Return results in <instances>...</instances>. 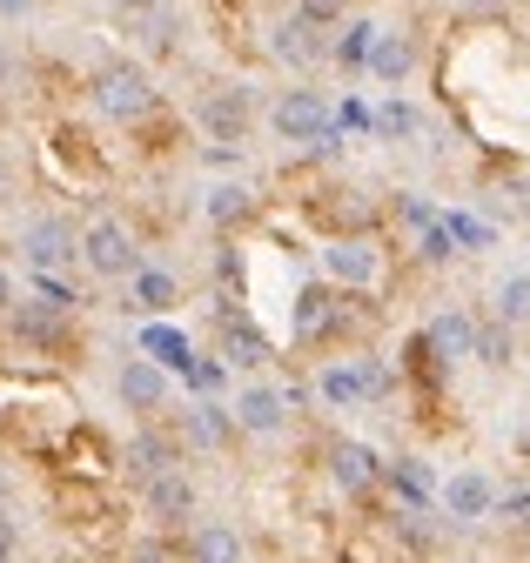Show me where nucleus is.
Wrapping results in <instances>:
<instances>
[{
  "instance_id": "24",
  "label": "nucleus",
  "mask_w": 530,
  "mask_h": 563,
  "mask_svg": "<svg viewBox=\"0 0 530 563\" xmlns=\"http://www.w3.org/2000/svg\"><path fill=\"white\" fill-rule=\"evenodd\" d=\"M142 356L162 363V369H175V363L188 369V335H175V329H148V335H142Z\"/></svg>"
},
{
  "instance_id": "30",
  "label": "nucleus",
  "mask_w": 530,
  "mask_h": 563,
  "mask_svg": "<svg viewBox=\"0 0 530 563\" xmlns=\"http://www.w3.org/2000/svg\"><path fill=\"white\" fill-rule=\"evenodd\" d=\"M41 8V0H0V27H14V21H27Z\"/></svg>"
},
{
  "instance_id": "20",
  "label": "nucleus",
  "mask_w": 530,
  "mask_h": 563,
  "mask_svg": "<svg viewBox=\"0 0 530 563\" xmlns=\"http://www.w3.org/2000/svg\"><path fill=\"white\" fill-rule=\"evenodd\" d=\"M202 208H209V222H216V229H235V222L255 216V188H249V181H216Z\"/></svg>"
},
{
  "instance_id": "14",
  "label": "nucleus",
  "mask_w": 530,
  "mask_h": 563,
  "mask_svg": "<svg viewBox=\"0 0 530 563\" xmlns=\"http://www.w3.org/2000/svg\"><path fill=\"white\" fill-rule=\"evenodd\" d=\"M363 67H369V81H376V88H404V81L417 75V34H404V27L383 34V27H376Z\"/></svg>"
},
{
  "instance_id": "8",
  "label": "nucleus",
  "mask_w": 530,
  "mask_h": 563,
  "mask_svg": "<svg viewBox=\"0 0 530 563\" xmlns=\"http://www.w3.org/2000/svg\"><path fill=\"white\" fill-rule=\"evenodd\" d=\"M383 396V369L363 363V356H329L316 369V402L322 409H369Z\"/></svg>"
},
{
  "instance_id": "3",
  "label": "nucleus",
  "mask_w": 530,
  "mask_h": 563,
  "mask_svg": "<svg viewBox=\"0 0 530 563\" xmlns=\"http://www.w3.org/2000/svg\"><path fill=\"white\" fill-rule=\"evenodd\" d=\"M437 517L443 523H456V530H477V523H490L497 517V504H504V489H497V476L490 470H477V463H456L443 483H437Z\"/></svg>"
},
{
  "instance_id": "21",
  "label": "nucleus",
  "mask_w": 530,
  "mask_h": 563,
  "mask_svg": "<svg viewBox=\"0 0 530 563\" xmlns=\"http://www.w3.org/2000/svg\"><path fill=\"white\" fill-rule=\"evenodd\" d=\"M168 463H181V450H175L168 437H155V430H142L135 450H128V470H135V476H155V470H168Z\"/></svg>"
},
{
  "instance_id": "22",
  "label": "nucleus",
  "mask_w": 530,
  "mask_h": 563,
  "mask_svg": "<svg viewBox=\"0 0 530 563\" xmlns=\"http://www.w3.org/2000/svg\"><path fill=\"white\" fill-rule=\"evenodd\" d=\"M517 329H504V322H477V335H471V356L477 363H490V369H504L510 356H517V342H510Z\"/></svg>"
},
{
  "instance_id": "26",
  "label": "nucleus",
  "mask_w": 530,
  "mask_h": 563,
  "mask_svg": "<svg viewBox=\"0 0 530 563\" xmlns=\"http://www.w3.org/2000/svg\"><path fill=\"white\" fill-rule=\"evenodd\" d=\"M369 41H376V21H350V41H329V54H336V60H350V67H363Z\"/></svg>"
},
{
  "instance_id": "25",
  "label": "nucleus",
  "mask_w": 530,
  "mask_h": 563,
  "mask_svg": "<svg viewBox=\"0 0 530 563\" xmlns=\"http://www.w3.org/2000/svg\"><path fill=\"white\" fill-rule=\"evenodd\" d=\"M417 128H423V114L410 101H383L376 108V134H417Z\"/></svg>"
},
{
  "instance_id": "34",
  "label": "nucleus",
  "mask_w": 530,
  "mask_h": 563,
  "mask_svg": "<svg viewBox=\"0 0 530 563\" xmlns=\"http://www.w3.org/2000/svg\"><path fill=\"white\" fill-rule=\"evenodd\" d=\"M0 517H8V483H0Z\"/></svg>"
},
{
  "instance_id": "18",
  "label": "nucleus",
  "mask_w": 530,
  "mask_h": 563,
  "mask_svg": "<svg viewBox=\"0 0 530 563\" xmlns=\"http://www.w3.org/2000/svg\"><path fill=\"white\" fill-rule=\"evenodd\" d=\"M329 476H336L343 497H363V489H369L383 470H376V456H369L363 443H336V450H329Z\"/></svg>"
},
{
  "instance_id": "23",
  "label": "nucleus",
  "mask_w": 530,
  "mask_h": 563,
  "mask_svg": "<svg viewBox=\"0 0 530 563\" xmlns=\"http://www.w3.org/2000/svg\"><path fill=\"white\" fill-rule=\"evenodd\" d=\"M437 349L443 356H471V335H477V316H463V309H450V316H437Z\"/></svg>"
},
{
  "instance_id": "11",
  "label": "nucleus",
  "mask_w": 530,
  "mask_h": 563,
  "mask_svg": "<svg viewBox=\"0 0 530 563\" xmlns=\"http://www.w3.org/2000/svg\"><path fill=\"white\" fill-rule=\"evenodd\" d=\"M322 275L336 282V289H376L383 282V249L369 235H336L322 249Z\"/></svg>"
},
{
  "instance_id": "10",
  "label": "nucleus",
  "mask_w": 530,
  "mask_h": 563,
  "mask_svg": "<svg viewBox=\"0 0 530 563\" xmlns=\"http://www.w3.org/2000/svg\"><path fill=\"white\" fill-rule=\"evenodd\" d=\"M75 242H81V229L68 216H34L21 229V262L34 275H60V268H75Z\"/></svg>"
},
{
  "instance_id": "17",
  "label": "nucleus",
  "mask_w": 530,
  "mask_h": 563,
  "mask_svg": "<svg viewBox=\"0 0 530 563\" xmlns=\"http://www.w3.org/2000/svg\"><path fill=\"white\" fill-rule=\"evenodd\" d=\"M229 437H235V422H229L222 402H188V409H181V443H195V450H222Z\"/></svg>"
},
{
  "instance_id": "13",
  "label": "nucleus",
  "mask_w": 530,
  "mask_h": 563,
  "mask_svg": "<svg viewBox=\"0 0 530 563\" xmlns=\"http://www.w3.org/2000/svg\"><path fill=\"white\" fill-rule=\"evenodd\" d=\"M8 329H14L21 342H34V349H60V342L75 335V309H54V302H41V296H34V302L21 296V302L8 309Z\"/></svg>"
},
{
  "instance_id": "4",
  "label": "nucleus",
  "mask_w": 530,
  "mask_h": 563,
  "mask_svg": "<svg viewBox=\"0 0 530 563\" xmlns=\"http://www.w3.org/2000/svg\"><path fill=\"white\" fill-rule=\"evenodd\" d=\"M88 101L108 114V121H142L155 108V75L142 60H101L95 81H88Z\"/></svg>"
},
{
  "instance_id": "29",
  "label": "nucleus",
  "mask_w": 530,
  "mask_h": 563,
  "mask_svg": "<svg viewBox=\"0 0 530 563\" xmlns=\"http://www.w3.org/2000/svg\"><path fill=\"white\" fill-rule=\"evenodd\" d=\"M14 302H21V282H14V268H8V262H0V316H8Z\"/></svg>"
},
{
  "instance_id": "28",
  "label": "nucleus",
  "mask_w": 530,
  "mask_h": 563,
  "mask_svg": "<svg viewBox=\"0 0 530 563\" xmlns=\"http://www.w3.org/2000/svg\"><path fill=\"white\" fill-rule=\"evenodd\" d=\"M128 563H181L168 543H135V550H128Z\"/></svg>"
},
{
  "instance_id": "32",
  "label": "nucleus",
  "mask_w": 530,
  "mask_h": 563,
  "mask_svg": "<svg viewBox=\"0 0 530 563\" xmlns=\"http://www.w3.org/2000/svg\"><path fill=\"white\" fill-rule=\"evenodd\" d=\"M14 81V54H8V41H0V88Z\"/></svg>"
},
{
  "instance_id": "1",
  "label": "nucleus",
  "mask_w": 530,
  "mask_h": 563,
  "mask_svg": "<svg viewBox=\"0 0 530 563\" xmlns=\"http://www.w3.org/2000/svg\"><path fill=\"white\" fill-rule=\"evenodd\" d=\"M229 422H235V437H255V443H276L289 437V422H296V396L269 376H255V383H235V396L222 402Z\"/></svg>"
},
{
  "instance_id": "7",
  "label": "nucleus",
  "mask_w": 530,
  "mask_h": 563,
  "mask_svg": "<svg viewBox=\"0 0 530 563\" xmlns=\"http://www.w3.org/2000/svg\"><path fill=\"white\" fill-rule=\"evenodd\" d=\"M114 402L135 416V422H155V416H168V402H175V376H168L162 363H148V356H128V363L114 369Z\"/></svg>"
},
{
  "instance_id": "2",
  "label": "nucleus",
  "mask_w": 530,
  "mask_h": 563,
  "mask_svg": "<svg viewBox=\"0 0 530 563\" xmlns=\"http://www.w3.org/2000/svg\"><path fill=\"white\" fill-rule=\"evenodd\" d=\"M75 262L95 275V282H128L142 268V235L128 229L121 216H95L88 229H81V242H75Z\"/></svg>"
},
{
  "instance_id": "12",
  "label": "nucleus",
  "mask_w": 530,
  "mask_h": 563,
  "mask_svg": "<svg viewBox=\"0 0 530 563\" xmlns=\"http://www.w3.org/2000/svg\"><path fill=\"white\" fill-rule=\"evenodd\" d=\"M269 54H276L283 67H296V75H309V67L329 60V34H322L316 21H302V14H283V21L269 27Z\"/></svg>"
},
{
  "instance_id": "16",
  "label": "nucleus",
  "mask_w": 530,
  "mask_h": 563,
  "mask_svg": "<svg viewBox=\"0 0 530 563\" xmlns=\"http://www.w3.org/2000/svg\"><path fill=\"white\" fill-rule=\"evenodd\" d=\"M128 302H135L142 316H168V309L181 302V282H175L168 268H155V262H142L135 275H128Z\"/></svg>"
},
{
  "instance_id": "9",
  "label": "nucleus",
  "mask_w": 530,
  "mask_h": 563,
  "mask_svg": "<svg viewBox=\"0 0 530 563\" xmlns=\"http://www.w3.org/2000/svg\"><path fill=\"white\" fill-rule=\"evenodd\" d=\"M142 510H148L162 530H175V523H195V517H202V489H195V476H188L181 463H168V470L142 476Z\"/></svg>"
},
{
  "instance_id": "31",
  "label": "nucleus",
  "mask_w": 530,
  "mask_h": 563,
  "mask_svg": "<svg viewBox=\"0 0 530 563\" xmlns=\"http://www.w3.org/2000/svg\"><path fill=\"white\" fill-rule=\"evenodd\" d=\"M0 563H21V543H14V530H8V517H0Z\"/></svg>"
},
{
  "instance_id": "6",
  "label": "nucleus",
  "mask_w": 530,
  "mask_h": 563,
  "mask_svg": "<svg viewBox=\"0 0 530 563\" xmlns=\"http://www.w3.org/2000/svg\"><path fill=\"white\" fill-rule=\"evenodd\" d=\"M269 134L289 141V148H322V141L336 134V108H329L316 88H283L269 101Z\"/></svg>"
},
{
  "instance_id": "19",
  "label": "nucleus",
  "mask_w": 530,
  "mask_h": 563,
  "mask_svg": "<svg viewBox=\"0 0 530 563\" xmlns=\"http://www.w3.org/2000/svg\"><path fill=\"white\" fill-rule=\"evenodd\" d=\"M490 322L504 329H530V268H510L490 289Z\"/></svg>"
},
{
  "instance_id": "15",
  "label": "nucleus",
  "mask_w": 530,
  "mask_h": 563,
  "mask_svg": "<svg viewBox=\"0 0 530 563\" xmlns=\"http://www.w3.org/2000/svg\"><path fill=\"white\" fill-rule=\"evenodd\" d=\"M188 563H249V537L235 523H188Z\"/></svg>"
},
{
  "instance_id": "5",
  "label": "nucleus",
  "mask_w": 530,
  "mask_h": 563,
  "mask_svg": "<svg viewBox=\"0 0 530 563\" xmlns=\"http://www.w3.org/2000/svg\"><path fill=\"white\" fill-rule=\"evenodd\" d=\"M255 88H242V81H222V88H209L202 101H195V128H202V141L209 148H242V141L255 134Z\"/></svg>"
},
{
  "instance_id": "35",
  "label": "nucleus",
  "mask_w": 530,
  "mask_h": 563,
  "mask_svg": "<svg viewBox=\"0 0 530 563\" xmlns=\"http://www.w3.org/2000/svg\"><path fill=\"white\" fill-rule=\"evenodd\" d=\"M517 195H523V208H530V175H523V188H517Z\"/></svg>"
},
{
  "instance_id": "33",
  "label": "nucleus",
  "mask_w": 530,
  "mask_h": 563,
  "mask_svg": "<svg viewBox=\"0 0 530 563\" xmlns=\"http://www.w3.org/2000/svg\"><path fill=\"white\" fill-rule=\"evenodd\" d=\"M8 181H14V168H8V155H0V195H8Z\"/></svg>"
},
{
  "instance_id": "27",
  "label": "nucleus",
  "mask_w": 530,
  "mask_h": 563,
  "mask_svg": "<svg viewBox=\"0 0 530 563\" xmlns=\"http://www.w3.org/2000/svg\"><path fill=\"white\" fill-rule=\"evenodd\" d=\"M350 8H356V0H296V14H302V21H316V27H336Z\"/></svg>"
}]
</instances>
